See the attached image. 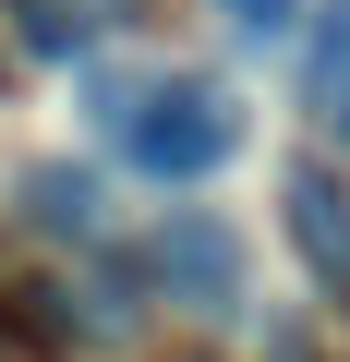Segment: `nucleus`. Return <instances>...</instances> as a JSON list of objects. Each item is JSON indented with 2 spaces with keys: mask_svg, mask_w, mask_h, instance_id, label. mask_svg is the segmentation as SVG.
Masks as SVG:
<instances>
[{
  "mask_svg": "<svg viewBox=\"0 0 350 362\" xmlns=\"http://www.w3.org/2000/svg\"><path fill=\"white\" fill-rule=\"evenodd\" d=\"M97 133L121 145L133 181L157 194H194L242 157V97L218 73H97Z\"/></svg>",
  "mask_w": 350,
  "mask_h": 362,
  "instance_id": "nucleus-1",
  "label": "nucleus"
},
{
  "mask_svg": "<svg viewBox=\"0 0 350 362\" xmlns=\"http://www.w3.org/2000/svg\"><path fill=\"white\" fill-rule=\"evenodd\" d=\"M145 290L194 302V314H230V302H242V242H230L206 206H169V218L145 230Z\"/></svg>",
  "mask_w": 350,
  "mask_h": 362,
  "instance_id": "nucleus-2",
  "label": "nucleus"
},
{
  "mask_svg": "<svg viewBox=\"0 0 350 362\" xmlns=\"http://www.w3.org/2000/svg\"><path fill=\"white\" fill-rule=\"evenodd\" d=\"M278 206H290V254L314 266V290L350 302V194H338L326 169H290V194H278Z\"/></svg>",
  "mask_w": 350,
  "mask_h": 362,
  "instance_id": "nucleus-3",
  "label": "nucleus"
},
{
  "mask_svg": "<svg viewBox=\"0 0 350 362\" xmlns=\"http://www.w3.org/2000/svg\"><path fill=\"white\" fill-rule=\"evenodd\" d=\"M302 121L350 145V0H314V25H302Z\"/></svg>",
  "mask_w": 350,
  "mask_h": 362,
  "instance_id": "nucleus-4",
  "label": "nucleus"
},
{
  "mask_svg": "<svg viewBox=\"0 0 350 362\" xmlns=\"http://www.w3.org/2000/svg\"><path fill=\"white\" fill-rule=\"evenodd\" d=\"M13 230H37V242H85V230H97V181L61 169V157L25 169V181H13Z\"/></svg>",
  "mask_w": 350,
  "mask_h": 362,
  "instance_id": "nucleus-5",
  "label": "nucleus"
},
{
  "mask_svg": "<svg viewBox=\"0 0 350 362\" xmlns=\"http://www.w3.org/2000/svg\"><path fill=\"white\" fill-rule=\"evenodd\" d=\"M230 25H242V37H278V25H290V0H230Z\"/></svg>",
  "mask_w": 350,
  "mask_h": 362,
  "instance_id": "nucleus-6",
  "label": "nucleus"
}]
</instances>
